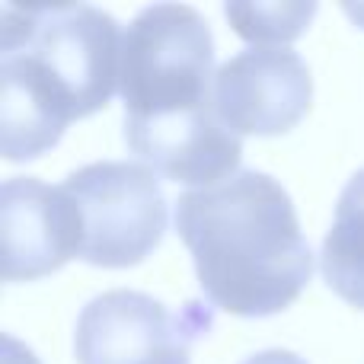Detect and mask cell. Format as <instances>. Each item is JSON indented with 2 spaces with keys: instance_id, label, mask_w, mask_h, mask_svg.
<instances>
[{
  "instance_id": "1",
  "label": "cell",
  "mask_w": 364,
  "mask_h": 364,
  "mask_svg": "<svg viewBox=\"0 0 364 364\" xmlns=\"http://www.w3.org/2000/svg\"><path fill=\"white\" fill-rule=\"evenodd\" d=\"M214 36L186 4H154L122 38L125 144L186 186L237 176L243 144L214 109Z\"/></svg>"
},
{
  "instance_id": "2",
  "label": "cell",
  "mask_w": 364,
  "mask_h": 364,
  "mask_svg": "<svg viewBox=\"0 0 364 364\" xmlns=\"http://www.w3.org/2000/svg\"><path fill=\"white\" fill-rule=\"evenodd\" d=\"M122 32L90 4L0 10V151L36 160L74 119L109 106L122 77Z\"/></svg>"
},
{
  "instance_id": "3",
  "label": "cell",
  "mask_w": 364,
  "mask_h": 364,
  "mask_svg": "<svg viewBox=\"0 0 364 364\" xmlns=\"http://www.w3.org/2000/svg\"><path fill=\"white\" fill-rule=\"evenodd\" d=\"M176 233L192 252L201 294L233 316L282 314L314 275L294 201L269 173L240 170L179 195Z\"/></svg>"
},
{
  "instance_id": "4",
  "label": "cell",
  "mask_w": 364,
  "mask_h": 364,
  "mask_svg": "<svg viewBox=\"0 0 364 364\" xmlns=\"http://www.w3.org/2000/svg\"><path fill=\"white\" fill-rule=\"evenodd\" d=\"M80 211V259L100 269L138 265L166 233V195L154 170L128 160H100L61 182Z\"/></svg>"
},
{
  "instance_id": "5",
  "label": "cell",
  "mask_w": 364,
  "mask_h": 364,
  "mask_svg": "<svg viewBox=\"0 0 364 364\" xmlns=\"http://www.w3.org/2000/svg\"><path fill=\"white\" fill-rule=\"evenodd\" d=\"M214 316L201 301L166 307L141 291L96 294L77 316V364H192V346Z\"/></svg>"
},
{
  "instance_id": "6",
  "label": "cell",
  "mask_w": 364,
  "mask_h": 364,
  "mask_svg": "<svg viewBox=\"0 0 364 364\" xmlns=\"http://www.w3.org/2000/svg\"><path fill=\"white\" fill-rule=\"evenodd\" d=\"M314 77L304 58L291 48L240 51L218 68L214 109L233 134H284L307 115Z\"/></svg>"
},
{
  "instance_id": "7",
  "label": "cell",
  "mask_w": 364,
  "mask_h": 364,
  "mask_svg": "<svg viewBox=\"0 0 364 364\" xmlns=\"http://www.w3.org/2000/svg\"><path fill=\"white\" fill-rule=\"evenodd\" d=\"M83 227L61 186L13 176L0 188V262L4 282H36L80 256Z\"/></svg>"
},
{
  "instance_id": "8",
  "label": "cell",
  "mask_w": 364,
  "mask_h": 364,
  "mask_svg": "<svg viewBox=\"0 0 364 364\" xmlns=\"http://www.w3.org/2000/svg\"><path fill=\"white\" fill-rule=\"evenodd\" d=\"M320 269L329 291L364 310V166L346 182L336 201L333 227L323 240Z\"/></svg>"
},
{
  "instance_id": "9",
  "label": "cell",
  "mask_w": 364,
  "mask_h": 364,
  "mask_svg": "<svg viewBox=\"0 0 364 364\" xmlns=\"http://www.w3.org/2000/svg\"><path fill=\"white\" fill-rule=\"evenodd\" d=\"M224 16L240 38L256 42L259 48H282L307 32L316 4H227Z\"/></svg>"
},
{
  "instance_id": "10",
  "label": "cell",
  "mask_w": 364,
  "mask_h": 364,
  "mask_svg": "<svg viewBox=\"0 0 364 364\" xmlns=\"http://www.w3.org/2000/svg\"><path fill=\"white\" fill-rule=\"evenodd\" d=\"M243 364H307L301 355L294 352H284V348H269V352H259V355H250Z\"/></svg>"
},
{
  "instance_id": "11",
  "label": "cell",
  "mask_w": 364,
  "mask_h": 364,
  "mask_svg": "<svg viewBox=\"0 0 364 364\" xmlns=\"http://www.w3.org/2000/svg\"><path fill=\"white\" fill-rule=\"evenodd\" d=\"M4 364H38L36 355L26 346H19L13 336H4Z\"/></svg>"
},
{
  "instance_id": "12",
  "label": "cell",
  "mask_w": 364,
  "mask_h": 364,
  "mask_svg": "<svg viewBox=\"0 0 364 364\" xmlns=\"http://www.w3.org/2000/svg\"><path fill=\"white\" fill-rule=\"evenodd\" d=\"M346 13H348V16H352L355 23H358L361 29H364V4H358V6H355V4H346Z\"/></svg>"
}]
</instances>
